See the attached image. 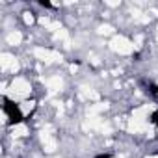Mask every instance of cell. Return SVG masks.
Listing matches in <instances>:
<instances>
[{
  "label": "cell",
  "mask_w": 158,
  "mask_h": 158,
  "mask_svg": "<svg viewBox=\"0 0 158 158\" xmlns=\"http://www.w3.org/2000/svg\"><path fill=\"white\" fill-rule=\"evenodd\" d=\"M10 89H11V91H10V97H11V99H24V97L30 95L32 84L26 80V78L17 76V78H13V82H11V88H10Z\"/></svg>",
  "instance_id": "6da1fadb"
},
{
  "label": "cell",
  "mask_w": 158,
  "mask_h": 158,
  "mask_svg": "<svg viewBox=\"0 0 158 158\" xmlns=\"http://www.w3.org/2000/svg\"><path fill=\"white\" fill-rule=\"evenodd\" d=\"M110 48L119 56H128L134 52V43L125 35H114V39L110 41Z\"/></svg>",
  "instance_id": "7a4b0ae2"
},
{
  "label": "cell",
  "mask_w": 158,
  "mask_h": 158,
  "mask_svg": "<svg viewBox=\"0 0 158 158\" xmlns=\"http://www.w3.org/2000/svg\"><path fill=\"white\" fill-rule=\"evenodd\" d=\"M15 56L13 54H10V52H2L0 54V65H2V71H10L11 69V65L15 63Z\"/></svg>",
  "instance_id": "3957f363"
},
{
  "label": "cell",
  "mask_w": 158,
  "mask_h": 158,
  "mask_svg": "<svg viewBox=\"0 0 158 158\" xmlns=\"http://www.w3.org/2000/svg\"><path fill=\"white\" fill-rule=\"evenodd\" d=\"M6 43H8L10 47H19V45L23 43V34H21L19 30H11V32L6 35Z\"/></svg>",
  "instance_id": "277c9868"
},
{
  "label": "cell",
  "mask_w": 158,
  "mask_h": 158,
  "mask_svg": "<svg viewBox=\"0 0 158 158\" xmlns=\"http://www.w3.org/2000/svg\"><path fill=\"white\" fill-rule=\"evenodd\" d=\"M11 134H13V138H24V136L30 134V128H28L26 123H19L11 128Z\"/></svg>",
  "instance_id": "5b68a950"
},
{
  "label": "cell",
  "mask_w": 158,
  "mask_h": 158,
  "mask_svg": "<svg viewBox=\"0 0 158 158\" xmlns=\"http://www.w3.org/2000/svg\"><path fill=\"white\" fill-rule=\"evenodd\" d=\"M47 88L52 89V91H60L63 88V80H61L60 76H52V78H48V80H47Z\"/></svg>",
  "instance_id": "8992f818"
},
{
  "label": "cell",
  "mask_w": 158,
  "mask_h": 158,
  "mask_svg": "<svg viewBox=\"0 0 158 158\" xmlns=\"http://www.w3.org/2000/svg\"><path fill=\"white\" fill-rule=\"evenodd\" d=\"M56 149H58V143H56V139L48 138V139H45V141H43V151H45V152H54Z\"/></svg>",
  "instance_id": "52a82bcc"
},
{
  "label": "cell",
  "mask_w": 158,
  "mask_h": 158,
  "mask_svg": "<svg viewBox=\"0 0 158 158\" xmlns=\"http://www.w3.org/2000/svg\"><path fill=\"white\" fill-rule=\"evenodd\" d=\"M32 110H34V102H32V101H30V102H28V101H23V102H21V112H23V115H28Z\"/></svg>",
  "instance_id": "ba28073f"
},
{
  "label": "cell",
  "mask_w": 158,
  "mask_h": 158,
  "mask_svg": "<svg viewBox=\"0 0 158 158\" xmlns=\"http://www.w3.org/2000/svg\"><path fill=\"white\" fill-rule=\"evenodd\" d=\"M97 32H99V34H101V35H110V34H112V32H114V28H112V26H110V24H101V26H99V30H97Z\"/></svg>",
  "instance_id": "9c48e42d"
},
{
  "label": "cell",
  "mask_w": 158,
  "mask_h": 158,
  "mask_svg": "<svg viewBox=\"0 0 158 158\" xmlns=\"http://www.w3.org/2000/svg\"><path fill=\"white\" fill-rule=\"evenodd\" d=\"M24 23H26V24H32V23H34L32 13H24Z\"/></svg>",
  "instance_id": "30bf717a"
},
{
  "label": "cell",
  "mask_w": 158,
  "mask_h": 158,
  "mask_svg": "<svg viewBox=\"0 0 158 158\" xmlns=\"http://www.w3.org/2000/svg\"><path fill=\"white\" fill-rule=\"evenodd\" d=\"M147 158H158V154H152V156H147Z\"/></svg>",
  "instance_id": "8fae6325"
},
{
  "label": "cell",
  "mask_w": 158,
  "mask_h": 158,
  "mask_svg": "<svg viewBox=\"0 0 158 158\" xmlns=\"http://www.w3.org/2000/svg\"><path fill=\"white\" fill-rule=\"evenodd\" d=\"M156 35H158V30H156Z\"/></svg>",
  "instance_id": "7c38bea8"
}]
</instances>
